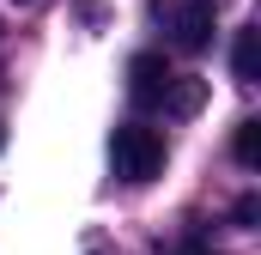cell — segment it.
Segmentation results:
<instances>
[{
  "mask_svg": "<svg viewBox=\"0 0 261 255\" xmlns=\"http://www.w3.org/2000/svg\"><path fill=\"white\" fill-rule=\"evenodd\" d=\"M200 104H206V79H170V91H164L170 116H195Z\"/></svg>",
  "mask_w": 261,
  "mask_h": 255,
  "instance_id": "5",
  "label": "cell"
},
{
  "mask_svg": "<svg viewBox=\"0 0 261 255\" xmlns=\"http://www.w3.org/2000/svg\"><path fill=\"white\" fill-rule=\"evenodd\" d=\"M231 73H237L243 85L261 79V31H237V43H231Z\"/></svg>",
  "mask_w": 261,
  "mask_h": 255,
  "instance_id": "4",
  "label": "cell"
},
{
  "mask_svg": "<svg viewBox=\"0 0 261 255\" xmlns=\"http://www.w3.org/2000/svg\"><path fill=\"white\" fill-rule=\"evenodd\" d=\"M0 146H6V128H0Z\"/></svg>",
  "mask_w": 261,
  "mask_h": 255,
  "instance_id": "8",
  "label": "cell"
},
{
  "mask_svg": "<svg viewBox=\"0 0 261 255\" xmlns=\"http://www.w3.org/2000/svg\"><path fill=\"white\" fill-rule=\"evenodd\" d=\"M170 31H176V49L200 55V49L213 43V0H182V6H170Z\"/></svg>",
  "mask_w": 261,
  "mask_h": 255,
  "instance_id": "2",
  "label": "cell"
},
{
  "mask_svg": "<svg viewBox=\"0 0 261 255\" xmlns=\"http://www.w3.org/2000/svg\"><path fill=\"white\" fill-rule=\"evenodd\" d=\"M18 6H31V0H18Z\"/></svg>",
  "mask_w": 261,
  "mask_h": 255,
  "instance_id": "9",
  "label": "cell"
},
{
  "mask_svg": "<svg viewBox=\"0 0 261 255\" xmlns=\"http://www.w3.org/2000/svg\"><path fill=\"white\" fill-rule=\"evenodd\" d=\"M231 152H237V164H243V170H261V122H237Z\"/></svg>",
  "mask_w": 261,
  "mask_h": 255,
  "instance_id": "6",
  "label": "cell"
},
{
  "mask_svg": "<svg viewBox=\"0 0 261 255\" xmlns=\"http://www.w3.org/2000/svg\"><path fill=\"white\" fill-rule=\"evenodd\" d=\"M110 158H116V176L122 183H152L164 170V134L146 122H122L110 134Z\"/></svg>",
  "mask_w": 261,
  "mask_h": 255,
  "instance_id": "1",
  "label": "cell"
},
{
  "mask_svg": "<svg viewBox=\"0 0 261 255\" xmlns=\"http://www.w3.org/2000/svg\"><path fill=\"white\" fill-rule=\"evenodd\" d=\"M231 219H237V225H243V231H255V219H261V200H255V194H243V200H237V213H231Z\"/></svg>",
  "mask_w": 261,
  "mask_h": 255,
  "instance_id": "7",
  "label": "cell"
},
{
  "mask_svg": "<svg viewBox=\"0 0 261 255\" xmlns=\"http://www.w3.org/2000/svg\"><path fill=\"white\" fill-rule=\"evenodd\" d=\"M170 67H164V55H134L128 61V91L134 104H164V91H170Z\"/></svg>",
  "mask_w": 261,
  "mask_h": 255,
  "instance_id": "3",
  "label": "cell"
}]
</instances>
